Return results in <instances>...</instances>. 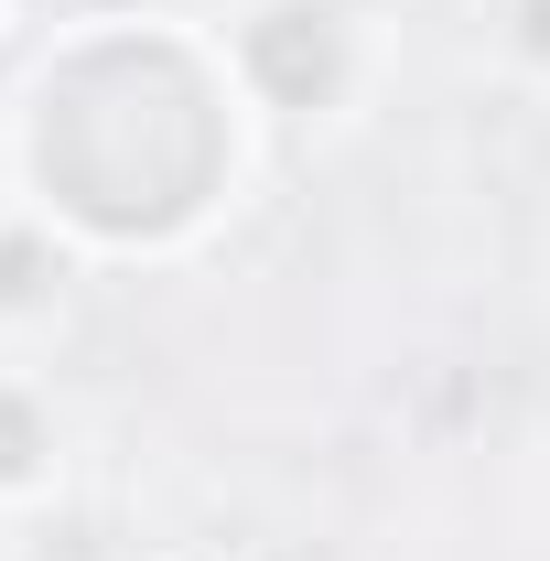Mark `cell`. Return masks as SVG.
Segmentation results:
<instances>
[{
    "label": "cell",
    "mask_w": 550,
    "mask_h": 561,
    "mask_svg": "<svg viewBox=\"0 0 550 561\" xmlns=\"http://www.w3.org/2000/svg\"><path fill=\"white\" fill-rule=\"evenodd\" d=\"M271 130L249 119L216 22L87 11L66 22L0 108V195L44 216L87 271L195 260L249 206Z\"/></svg>",
    "instance_id": "cell-1"
},
{
    "label": "cell",
    "mask_w": 550,
    "mask_h": 561,
    "mask_svg": "<svg viewBox=\"0 0 550 561\" xmlns=\"http://www.w3.org/2000/svg\"><path fill=\"white\" fill-rule=\"evenodd\" d=\"M216 55L271 140H345L400 76V22L378 0H227Z\"/></svg>",
    "instance_id": "cell-2"
},
{
    "label": "cell",
    "mask_w": 550,
    "mask_h": 561,
    "mask_svg": "<svg viewBox=\"0 0 550 561\" xmlns=\"http://www.w3.org/2000/svg\"><path fill=\"white\" fill-rule=\"evenodd\" d=\"M76 476V411L33 356H0V518L55 507Z\"/></svg>",
    "instance_id": "cell-3"
},
{
    "label": "cell",
    "mask_w": 550,
    "mask_h": 561,
    "mask_svg": "<svg viewBox=\"0 0 550 561\" xmlns=\"http://www.w3.org/2000/svg\"><path fill=\"white\" fill-rule=\"evenodd\" d=\"M66 271H87L44 216H22L0 195V356H33L66 313Z\"/></svg>",
    "instance_id": "cell-4"
},
{
    "label": "cell",
    "mask_w": 550,
    "mask_h": 561,
    "mask_svg": "<svg viewBox=\"0 0 550 561\" xmlns=\"http://www.w3.org/2000/svg\"><path fill=\"white\" fill-rule=\"evenodd\" d=\"M485 66L550 98V0H485Z\"/></svg>",
    "instance_id": "cell-5"
},
{
    "label": "cell",
    "mask_w": 550,
    "mask_h": 561,
    "mask_svg": "<svg viewBox=\"0 0 550 561\" xmlns=\"http://www.w3.org/2000/svg\"><path fill=\"white\" fill-rule=\"evenodd\" d=\"M151 561H238L227 540H173V551H151Z\"/></svg>",
    "instance_id": "cell-6"
},
{
    "label": "cell",
    "mask_w": 550,
    "mask_h": 561,
    "mask_svg": "<svg viewBox=\"0 0 550 561\" xmlns=\"http://www.w3.org/2000/svg\"><path fill=\"white\" fill-rule=\"evenodd\" d=\"M11 11H22V0H0V33H11Z\"/></svg>",
    "instance_id": "cell-7"
}]
</instances>
